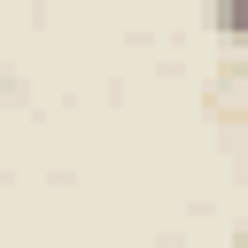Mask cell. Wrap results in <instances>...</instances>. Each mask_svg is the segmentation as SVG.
<instances>
[{
	"label": "cell",
	"mask_w": 248,
	"mask_h": 248,
	"mask_svg": "<svg viewBox=\"0 0 248 248\" xmlns=\"http://www.w3.org/2000/svg\"><path fill=\"white\" fill-rule=\"evenodd\" d=\"M209 23L225 46H248V0H209Z\"/></svg>",
	"instance_id": "obj_1"
},
{
	"label": "cell",
	"mask_w": 248,
	"mask_h": 248,
	"mask_svg": "<svg viewBox=\"0 0 248 248\" xmlns=\"http://www.w3.org/2000/svg\"><path fill=\"white\" fill-rule=\"evenodd\" d=\"M232 248H248V225H240V232H232Z\"/></svg>",
	"instance_id": "obj_2"
}]
</instances>
